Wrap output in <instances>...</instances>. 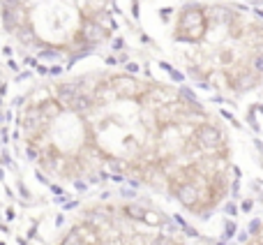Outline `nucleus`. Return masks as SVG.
I'll return each mask as SVG.
<instances>
[{
    "instance_id": "obj_1",
    "label": "nucleus",
    "mask_w": 263,
    "mask_h": 245,
    "mask_svg": "<svg viewBox=\"0 0 263 245\" xmlns=\"http://www.w3.org/2000/svg\"><path fill=\"white\" fill-rule=\"evenodd\" d=\"M208 30V16L199 5H185L178 19V28L173 32L178 42H201Z\"/></svg>"
},
{
    "instance_id": "obj_2",
    "label": "nucleus",
    "mask_w": 263,
    "mask_h": 245,
    "mask_svg": "<svg viewBox=\"0 0 263 245\" xmlns=\"http://www.w3.org/2000/svg\"><path fill=\"white\" fill-rule=\"evenodd\" d=\"M194 144L203 153H217L219 148H224L227 139H224L222 130L217 125H201L194 132Z\"/></svg>"
},
{
    "instance_id": "obj_3",
    "label": "nucleus",
    "mask_w": 263,
    "mask_h": 245,
    "mask_svg": "<svg viewBox=\"0 0 263 245\" xmlns=\"http://www.w3.org/2000/svg\"><path fill=\"white\" fill-rule=\"evenodd\" d=\"M199 187H205V185H196L194 181H182V183H173V197L180 201L185 208L190 211H196L199 204H203L201 199V190Z\"/></svg>"
},
{
    "instance_id": "obj_4",
    "label": "nucleus",
    "mask_w": 263,
    "mask_h": 245,
    "mask_svg": "<svg viewBox=\"0 0 263 245\" xmlns=\"http://www.w3.org/2000/svg\"><path fill=\"white\" fill-rule=\"evenodd\" d=\"M109 86L111 91H114L116 100H134V97H139L141 93V86L139 81H136L134 77H129V74H118V77H111L109 79Z\"/></svg>"
},
{
    "instance_id": "obj_5",
    "label": "nucleus",
    "mask_w": 263,
    "mask_h": 245,
    "mask_svg": "<svg viewBox=\"0 0 263 245\" xmlns=\"http://www.w3.org/2000/svg\"><path fill=\"white\" fill-rule=\"evenodd\" d=\"M3 26L9 32H16L26 28V7L18 3H5L3 5Z\"/></svg>"
},
{
    "instance_id": "obj_6",
    "label": "nucleus",
    "mask_w": 263,
    "mask_h": 245,
    "mask_svg": "<svg viewBox=\"0 0 263 245\" xmlns=\"http://www.w3.org/2000/svg\"><path fill=\"white\" fill-rule=\"evenodd\" d=\"M79 37H83V42H86L88 46H92V44H97V42L106 40L109 30H106V28L102 26V21H97V19H86V21L81 23V35Z\"/></svg>"
},
{
    "instance_id": "obj_7",
    "label": "nucleus",
    "mask_w": 263,
    "mask_h": 245,
    "mask_svg": "<svg viewBox=\"0 0 263 245\" xmlns=\"http://www.w3.org/2000/svg\"><path fill=\"white\" fill-rule=\"evenodd\" d=\"M256 83H259V79L254 77V74L250 72V69H233V72H229V86L233 88V91L238 93H245L250 91V88H254Z\"/></svg>"
},
{
    "instance_id": "obj_8",
    "label": "nucleus",
    "mask_w": 263,
    "mask_h": 245,
    "mask_svg": "<svg viewBox=\"0 0 263 245\" xmlns=\"http://www.w3.org/2000/svg\"><path fill=\"white\" fill-rule=\"evenodd\" d=\"M83 93V83L81 81H67V83H60L58 86V95H55V102L60 104V109L63 107H72V102L77 100L79 95Z\"/></svg>"
},
{
    "instance_id": "obj_9",
    "label": "nucleus",
    "mask_w": 263,
    "mask_h": 245,
    "mask_svg": "<svg viewBox=\"0 0 263 245\" xmlns=\"http://www.w3.org/2000/svg\"><path fill=\"white\" fill-rule=\"evenodd\" d=\"M74 234L79 236V241H81L83 245H100V232H97V227L95 224H90V222H83V224H79V227H74L72 229Z\"/></svg>"
},
{
    "instance_id": "obj_10",
    "label": "nucleus",
    "mask_w": 263,
    "mask_h": 245,
    "mask_svg": "<svg viewBox=\"0 0 263 245\" xmlns=\"http://www.w3.org/2000/svg\"><path fill=\"white\" fill-rule=\"evenodd\" d=\"M37 111H40L42 120H44V125H49L53 118H58L60 114H63V109H60V104L55 100H44L40 107H37Z\"/></svg>"
},
{
    "instance_id": "obj_11",
    "label": "nucleus",
    "mask_w": 263,
    "mask_h": 245,
    "mask_svg": "<svg viewBox=\"0 0 263 245\" xmlns=\"http://www.w3.org/2000/svg\"><path fill=\"white\" fill-rule=\"evenodd\" d=\"M92 107H95V100H92L90 93H81V95L72 102V107H69V109L77 111V114H88Z\"/></svg>"
},
{
    "instance_id": "obj_12",
    "label": "nucleus",
    "mask_w": 263,
    "mask_h": 245,
    "mask_svg": "<svg viewBox=\"0 0 263 245\" xmlns=\"http://www.w3.org/2000/svg\"><path fill=\"white\" fill-rule=\"evenodd\" d=\"M141 222L153 224V227H159V224H164V215L162 213H155V211H150V208H145L143 220H141Z\"/></svg>"
},
{
    "instance_id": "obj_13",
    "label": "nucleus",
    "mask_w": 263,
    "mask_h": 245,
    "mask_svg": "<svg viewBox=\"0 0 263 245\" xmlns=\"http://www.w3.org/2000/svg\"><path fill=\"white\" fill-rule=\"evenodd\" d=\"M250 69L254 77H259V74H263V54H254V58H252V63H250Z\"/></svg>"
},
{
    "instance_id": "obj_14",
    "label": "nucleus",
    "mask_w": 263,
    "mask_h": 245,
    "mask_svg": "<svg viewBox=\"0 0 263 245\" xmlns=\"http://www.w3.org/2000/svg\"><path fill=\"white\" fill-rule=\"evenodd\" d=\"M125 213H127L132 220H139V222H141V220H143V213H145V208H143V206L129 204V206H125Z\"/></svg>"
},
{
    "instance_id": "obj_15",
    "label": "nucleus",
    "mask_w": 263,
    "mask_h": 245,
    "mask_svg": "<svg viewBox=\"0 0 263 245\" xmlns=\"http://www.w3.org/2000/svg\"><path fill=\"white\" fill-rule=\"evenodd\" d=\"M123 245H148V241H145L143 236H136V234H134V236H127V238H125Z\"/></svg>"
},
{
    "instance_id": "obj_16",
    "label": "nucleus",
    "mask_w": 263,
    "mask_h": 245,
    "mask_svg": "<svg viewBox=\"0 0 263 245\" xmlns=\"http://www.w3.org/2000/svg\"><path fill=\"white\" fill-rule=\"evenodd\" d=\"M40 58H46V60L58 58V51L55 49H44V51H40Z\"/></svg>"
},
{
    "instance_id": "obj_17",
    "label": "nucleus",
    "mask_w": 263,
    "mask_h": 245,
    "mask_svg": "<svg viewBox=\"0 0 263 245\" xmlns=\"http://www.w3.org/2000/svg\"><path fill=\"white\" fill-rule=\"evenodd\" d=\"M236 222H227V229H224V236L227 238H233V234H236Z\"/></svg>"
},
{
    "instance_id": "obj_18",
    "label": "nucleus",
    "mask_w": 263,
    "mask_h": 245,
    "mask_svg": "<svg viewBox=\"0 0 263 245\" xmlns=\"http://www.w3.org/2000/svg\"><path fill=\"white\" fill-rule=\"evenodd\" d=\"M109 169H114V171H123V169H125V162H118V160H109Z\"/></svg>"
},
{
    "instance_id": "obj_19",
    "label": "nucleus",
    "mask_w": 263,
    "mask_h": 245,
    "mask_svg": "<svg viewBox=\"0 0 263 245\" xmlns=\"http://www.w3.org/2000/svg\"><path fill=\"white\" fill-rule=\"evenodd\" d=\"M261 227H263V222H261V220H254V224H252V227H250V234H256Z\"/></svg>"
},
{
    "instance_id": "obj_20",
    "label": "nucleus",
    "mask_w": 263,
    "mask_h": 245,
    "mask_svg": "<svg viewBox=\"0 0 263 245\" xmlns=\"http://www.w3.org/2000/svg\"><path fill=\"white\" fill-rule=\"evenodd\" d=\"M252 208H254V201H252V199L242 201V211H245V213H247V211H252Z\"/></svg>"
},
{
    "instance_id": "obj_21",
    "label": "nucleus",
    "mask_w": 263,
    "mask_h": 245,
    "mask_svg": "<svg viewBox=\"0 0 263 245\" xmlns=\"http://www.w3.org/2000/svg\"><path fill=\"white\" fill-rule=\"evenodd\" d=\"M86 187H88L86 181H77V190H79V192H86Z\"/></svg>"
},
{
    "instance_id": "obj_22",
    "label": "nucleus",
    "mask_w": 263,
    "mask_h": 245,
    "mask_svg": "<svg viewBox=\"0 0 263 245\" xmlns=\"http://www.w3.org/2000/svg\"><path fill=\"white\" fill-rule=\"evenodd\" d=\"M227 213H229V215H236V213H238V208H236L233 204H229V206H227Z\"/></svg>"
},
{
    "instance_id": "obj_23",
    "label": "nucleus",
    "mask_w": 263,
    "mask_h": 245,
    "mask_svg": "<svg viewBox=\"0 0 263 245\" xmlns=\"http://www.w3.org/2000/svg\"><path fill=\"white\" fill-rule=\"evenodd\" d=\"M127 72H139V65H136V63H127Z\"/></svg>"
},
{
    "instance_id": "obj_24",
    "label": "nucleus",
    "mask_w": 263,
    "mask_h": 245,
    "mask_svg": "<svg viewBox=\"0 0 263 245\" xmlns=\"http://www.w3.org/2000/svg\"><path fill=\"white\" fill-rule=\"evenodd\" d=\"M114 46H116V49H123L125 42H123V40H116V42H114Z\"/></svg>"
},
{
    "instance_id": "obj_25",
    "label": "nucleus",
    "mask_w": 263,
    "mask_h": 245,
    "mask_svg": "<svg viewBox=\"0 0 263 245\" xmlns=\"http://www.w3.org/2000/svg\"><path fill=\"white\" fill-rule=\"evenodd\" d=\"M132 12H134V16H139V12H141V7H139V5H132Z\"/></svg>"
},
{
    "instance_id": "obj_26",
    "label": "nucleus",
    "mask_w": 263,
    "mask_h": 245,
    "mask_svg": "<svg viewBox=\"0 0 263 245\" xmlns=\"http://www.w3.org/2000/svg\"><path fill=\"white\" fill-rule=\"evenodd\" d=\"M250 245H263V241H252Z\"/></svg>"
},
{
    "instance_id": "obj_27",
    "label": "nucleus",
    "mask_w": 263,
    "mask_h": 245,
    "mask_svg": "<svg viewBox=\"0 0 263 245\" xmlns=\"http://www.w3.org/2000/svg\"><path fill=\"white\" fill-rule=\"evenodd\" d=\"M217 245H224V243H217Z\"/></svg>"
}]
</instances>
